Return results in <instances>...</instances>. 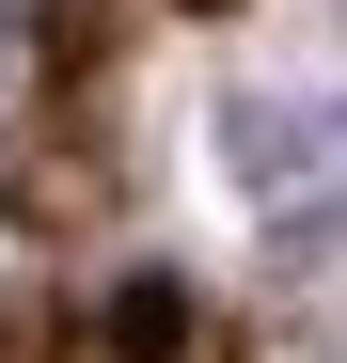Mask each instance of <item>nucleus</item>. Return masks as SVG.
I'll return each instance as SVG.
<instances>
[{"instance_id": "nucleus-1", "label": "nucleus", "mask_w": 347, "mask_h": 363, "mask_svg": "<svg viewBox=\"0 0 347 363\" xmlns=\"http://www.w3.org/2000/svg\"><path fill=\"white\" fill-rule=\"evenodd\" d=\"M174 347H190V300H174V284H127V300H110V363H174Z\"/></svg>"}, {"instance_id": "nucleus-2", "label": "nucleus", "mask_w": 347, "mask_h": 363, "mask_svg": "<svg viewBox=\"0 0 347 363\" xmlns=\"http://www.w3.org/2000/svg\"><path fill=\"white\" fill-rule=\"evenodd\" d=\"M331 143V111H237V158L253 174H284V158H316Z\"/></svg>"}, {"instance_id": "nucleus-3", "label": "nucleus", "mask_w": 347, "mask_h": 363, "mask_svg": "<svg viewBox=\"0 0 347 363\" xmlns=\"http://www.w3.org/2000/svg\"><path fill=\"white\" fill-rule=\"evenodd\" d=\"M0 95H16V16H0Z\"/></svg>"}]
</instances>
